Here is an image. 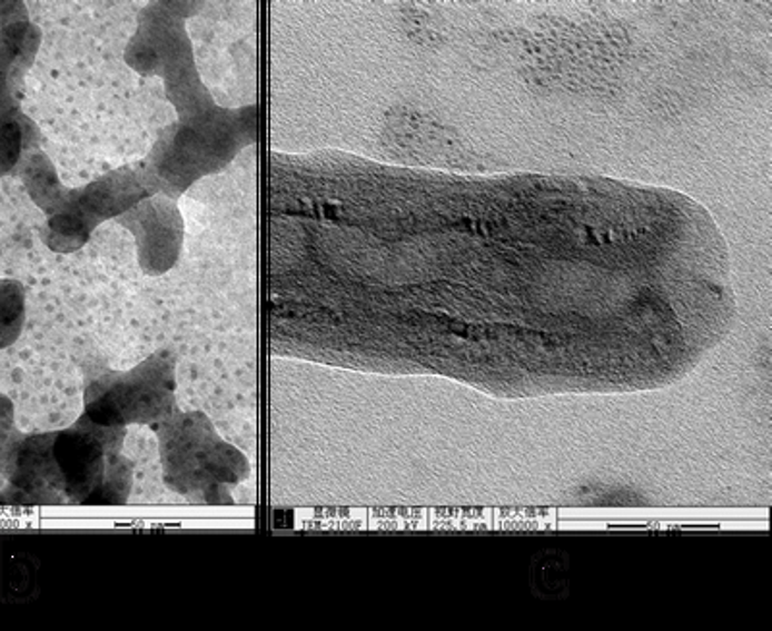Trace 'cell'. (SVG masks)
Returning a JSON list of instances; mask_svg holds the SVG:
<instances>
[{
  "label": "cell",
  "instance_id": "cell-1",
  "mask_svg": "<svg viewBox=\"0 0 772 631\" xmlns=\"http://www.w3.org/2000/svg\"><path fill=\"white\" fill-rule=\"evenodd\" d=\"M159 425L165 483L191 502H230L228 491L248 477V460L220 441L204 415L168 417Z\"/></svg>",
  "mask_w": 772,
  "mask_h": 631
},
{
  "label": "cell",
  "instance_id": "cell-2",
  "mask_svg": "<svg viewBox=\"0 0 772 631\" xmlns=\"http://www.w3.org/2000/svg\"><path fill=\"white\" fill-rule=\"evenodd\" d=\"M126 428L101 427L86 415L57 431L52 457L68 501L83 506H118L130 499L133 467L120 454Z\"/></svg>",
  "mask_w": 772,
  "mask_h": 631
},
{
  "label": "cell",
  "instance_id": "cell-3",
  "mask_svg": "<svg viewBox=\"0 0 772 631\" xmlns=\"http://www.w3.org/2000/svg\"><path fill=\"white\" fill-rule=\"evenodd\" d=\"M175 412V359L159 352L128 373L93 378L86 417L101 427L126 428L168 420Z\"/></svg>",
  "mask_w": 772,
  "mask_h": 631
},
{
  "label": "cell",
  "instance_id": "cell-4",
  "mask_svg": "<svg viewBox=\"0 0 772 631\" xmlns=\"http://www.w3.org/2000/svg\"><path fill=\"white\" fill-rule=\"evenodd\" d=\"M141 209L136 217L130 213L125 223L138 234L141 267L151 275H159L175 265L182 244V220L168 210L172 209L168 205L149 207L147 204Z\"/></svg>",
  "mask_w": 772,
  "mask_h": 631
},
{
  "label": "cell",
  "instance_id": "cell-5",
  "mask_svg": "<svg viewBox=\"0 0 772 631\" xmlns=\"http://www.w3.org/2000/svg\"><path fill=\"white\" fill-rule=\"evenodd\" d=\"M26 312V294L18 283H0V346H7L20 334Z\"/></svg>",
  "mask_w": 772,
  "mask_h": 631
},
{
  "label": "cell",
  "instance_id": "cell-6",
  "mask_svg": "<svg viewBox=\"0 0 772 631\" xmlns=\"http://www.w3.org/2000/svg\"><path fill=\"white\" fill-rule=\"evenodd\" d=\"M22 146V134L14 122L0 124V170L14 165Z\"/></svg>",
  "mask_w": 772,
  "mask_h": 631
}]
</instances>
